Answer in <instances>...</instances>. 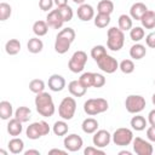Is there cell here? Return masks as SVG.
<instances>
[{
    "label": "cell",
    "mask_w": 155,
    "mask_h": 155,
    "mask_svg": "<svg viewBox=\"0 0 155 155\" xmlns=\"http://www.w3.org/2000/svg\"><path fill=\"white\" fill-rule=\"evenodd\" d=\"M151 102H153V104L155 105V93L153 94V97H151Z\"/></svg>",
    "instance_id": "db71d44e"
},
{
    "label": "cell",
    "mask_w": 155,
    "mask_h": 155,
    "mask_svg": "<svg viewBox=\"0 0 155 155\" xmlns=\"http://www.w3.org/2000/svg\"><path fill=\"white\" fill-rule=\"evenodd\" d=\"M94 25L97 28H105L109 25L110 23V15H105V13H97V16L93 19Z\"/></svg>",
    "instance_id": "d6a6232c"
},
{
    "label": "cell",
    "mask_w": 155,
    "mask_h": 155,
    "mask_svg": "<svg viewBox=\"0 0 155 155\" xmlns=\"http://www.w3.org/2000/svg\"><path fill=\"white\" fill-rule=\"evenodd\" d=\"M27 48L30 53H39L44 48V42L41 39H39V36L31 38V39H29V41L27 44Z\"/></svg>",
    "instance_id": "603a6c76"
},
{
    "label": "cell",
    "mask_w": 155,
    "mask_h": 155,
    "mask_svg": "<svg viewBox=\"0 0 155 155\" xmlns=\"http://www.w3.org/2000/svg\"><path fill=\"white\" fill-rule=\"evenodd\" d=\"M76 111V101L73 97H64L58 107V114L63 120H71Z\"/></svg>",
    "instance_id": "5b68a950"
},
{
    "label": "cell",
    "mask_w": 155,
    "mask_h": 155,
    "mask_svg": "<svg viewBox=\"0 0 155 155\" xmlns=\"http://www.w3.org/2000/svg\"><path fill=\"white\" fill-rule=\"evenodd\" d=\"M54 1L53 0H39V7L42 11H48L52 8Z\"/></svg>",
    "instance_id": "ee69618b"
},
{
    "label": "cell",
    "mask_w": 155,
    "mask_h": 155,
    "mask_svg": "<svg viewBox=\"0 0 155 155\" xmlns=\"http://www.w3.org/2000/svg\"><path fill=\"white\" fill-rule=\"evenodd\" d=\"M29 90H30L33 93H35V94L41 93V92H44V90H45V82H44L41 79H33V80L29 82Z\"/></svg>",
    "instance_id": "836d02e7"
},
{
    "label": "cell",
    "mask_w": 155,
    "mask_h": 155,
    "mask_svg": "<svg viewBox=\"0 0 155 155\" xmlns=\"http://www.w3.org/2000/svg\"><path fill=\"white\" fill-rule=\"evenodd\" d=\"M12 15V7L7 2H1L0 4V21H6L11 17Z\"/></svg>",
    "instance_id": "f35d334b"
},
{
    "label": "cell",
    "mask_w": 155,
    "mask_h": 155,
    "mask_svg": "<svg viewBox=\"0 0 155 155\" xmlns=\"http://www.w3.org/2000/svg\"><path fill=\"white\" fill-rule=\"evenodd\" d=\"M145 98L140 94H130L125 99L126 110L131 114H138L145 108Z\"/></svg>",
    "instance_id": "8992f818"
},
{
    "label": "cell",
    "mask_w": 155,
    "mask_h": 155,
    "mask_svg": "<svg viewBox=\"0 0 155 155\" xmlns=\"http://www.w3.org/2000/svg\"><path fill=\"white\" fill-rule=\"evenodd\" d=\"M33 31L39 38L46 35L47 31H48V24H47V22L46 21H40V19L36 21V22H34V24H33Z\"/></svg>",
    "instance_id": "4316f807"
},
{
    "label": "cell",
    "mask_w": 155,
    "mask_h": 155,
    "mask_svg": "<svg viewBox=\"0 0 155 155\" xmlns=\"http://www.w3.org/2000/svg\"><path fill=\"white\" fill-rule=\"evenodd\" d=\"M58 35H61V36H64V38H67V39H69L71 42L75 40V30L73 29V28H63L59 33H58Z\"/></svg>",
    "instance_id": "60d3db41"
},
{
    "label": "cell",
    "mask_w": 155,
    "mask_h": 155,
    "mask_svg": "<svg viewBox=\"0 0 155 155\" xmlns=\"http://www.w3.org/2000/svg\"><path fill=\"white\" fill-rule=\"evenodd\" d=\"M78 17L82 22H88L94 18V10L90 4H81L78 7Z\"/></svg>",
    "instance_id": "5bb4252c"
},
{
    "label": "cell",
    "mask_w": 155,
    "mask_h": 155,
    "mask_svg": "<svg viewBox=\"0 0 155 155\" xmlns=\"http://www.w3.org/2000/svg\"><path fill=\"white\" fill-rule=\"evenodd\" d=\"M54 4L57 5V7H61V6H64V5H68V0H53Z\"/></svg>",
    "instance_id": "f907efd6"
},
{
    "label": "cell",
    "mask_w": 155,
    "mask_h": 155,
    "mask_svg": "<svg viewBox=\"0 0 155 155\" xmlns=\"http://www.w3.org/2000/svg\"><path fill=\"white\" fill-rule=\"evenodd\" d=\"M68 153V150L65 149V150H61V149H57V148H54V149H51L50 151H48V154L50 155H52V154H62V155H65Z\"/></svg>",
    "instance_id": "c3c4849f"
},
{
    "label": "cell",
    "mask_w": 155,
    "mask_h": 155,
    "mask_svg": "<svg viewBox=\"0 0 155 155\" xmlns=\"http://www.w3.org/2000/svg\"><path fill=\"white\" fill-rule=\"evenodd\" d=\"M93 78H94V73H91V71H87V73H84L81 76H80V81L84 86H86L87 88L88 87H93Z\"/></svg>",
    "instance_id": "ab89813d"
},
{
    "label": "cell",
    "mask_w": 155,
    "mask_h": 155,
    "mask_svg": "<svg viewBox=\"0 0 155 155\" xmlns=\"http://www.w3.org/2000/svg\"><path fill=\"white\" fill-rule=\"evenodd\" d=\"M63 21L64 22H69L73 19V16H74V12H73V8L69 6V5H64V6H61V7H57Z\"/></svg>",
    "instance_id": "74e56055"
},
{
    "label": "cell",
    "mask_w": 155,
    "mask_h": 155,
    "mask_svg": "<svg viewBox=\"0 0 155 155\" xmlns=\"http://www.w3.org/2000/svg\"><path fill=\"white\" fill-rule=\"evenodd\" d=\"M5 51L10 56H15L21 51V42L17 39H10L5 44Z\"/></svg>",
    "instance_id": "484cf974"
},
{
    "label": "cell",
    "mask_w": 155,
    "mask_h": 155,
    "mask_svg": "<svg viewBox=\"0 0 155 155\" xmlns=\"http://www.w3.org/2000/svg\"><path fill=\"white\" fill-rule=\"evenodd\" d=\"M13 115V107L8 101L0 102V117L2 120H10Z\"/></svg>",
    "instance_id": "7402d4cb"
},
{
    "label": "cell",
    "mask_w": 155,
    "mask_h": 155,
    "mask_svg": "<svg viewBox=\"0 0 155 155\" xmlns=\"http://www.w3.org/2000/svg\"><path fill=\"white\" fill-rule=\"evenodd\" d=\"M68 90H69L70 94H73L74 97H82V96H85L87 87L84 86L80 80H73L68 84Z\"/></svg>",
    "instance_id": "e0dca14e"
},
{
    "label": "cell",
    "mask_w": 155,
    "mask_h": 155,
    "mask_svg": "<svg viewBox=\"0 0 155 155\" xmlns=\"http://www.w3.org/2000/svg\"><path fill=\"white\" fill-rule=\"evenodd\" d=\"M107 54V48L103 46V45H96V46H93L92 47V50H91V57L97 62V61H99L103 56H105Z\"/></svg>",
    "instance_id": "d590c367"
},
{
    "label": "cell",
    "mask_w": 155,
    "mask_h": 155,
    "mask_svg": "<svg viewBox=\"0 0 155 155\" xmlns=\"http://www.w3.org/2000/svg\"><path fill=\"white\" fill-rule=\"evenodd\" d=\"M63 144H64V148L68 150V151H78L82 148L84 145V140L82 138L76 134V133H71V134H68L65 136L64 140H63Z\"/></svg>",
    "instance_id": "8fae6325"
},
{
    "label": "cell",
    "mask_w": 155,
    "mask_h": 155,
    "mask_svg": "<svg viewBox=\"0 0 155 155\" xmlns=\"http://www.w3.org/2000/svg\"><path fill=\"white\" fill-rule=\"evenodd\" d=\"M111 140L114 142L115 145L127 147L133 140V132L130 128H126V127L116 128L115 132L111 134Z\"/></svg>",
    "instance_id": "52a82bcc"
},
{
    "label": "cell",
    "mask_w": 155,
    "mask_h": 155,
    "mask_svg": "<svg viewBox=\"0 0 155 155\" xmlns=\"http://www.w3.org/2000/svg\"><path fill=\"white\" fill-rule=\"evenodd\" d=\"M0 154H2V155H7V153H6L5 150H2V149L0 150Z\"/></svg>",
    "instance_id": "11a10c76"
},
{
    "label": "cell",
    "mask_w": 155,
    "mask_h": 155,
    "mask_svg": "<svg viewBox=\"0 0 155 155\" xmlns=\"http://www.w3.org/2000/svg\"><path fill=\"white\" fill-rule=\"evenodd\" d=\"M108 101L104 98H90L84 103V111L90 116L104 113L108 110Z\"/></svg>",
    "instance_id": "3957f363"
},
{
    "label": "cell",
    "mask_w": 155,
    "mask_h": 155,
    "mask_svg": "<svg viewBox=\"0 0 155 155\" xmlns=\"http://www.w3.org/2000/svg\"><path fill=\"white\" fill-rule=\"evenodd\" d=\"M71 41L64 36H61L57 34L56 36V41H54V51L59 54H64L65 52H68V50L70 48Z\"/></svg>",
    "instance_id": "2e32d148"
},
{
    "label": "cell",
    "mask_w": 155,
    "mask_h": 155,
    "mask_svg": "<svg viewBox=\"0 0 155 155\" xmlns=\"http://www.w3.org/2000/svg\"><path fill=\"white\" fill-rule=\"evenodd\" d=\"M110 140H111V134L107 130H97L92 138L93 145L97 148H105L107 145H109Z\"/></svg>",
    "instance_id": "7c38bea8"
},
{
    "label": "cell",
    "mask_w": 155,
    "mask_h": 155,
    "mask_svg": "<svg viewBox=\"0 0 155 155\" xmlns=\"http://www.w3.org/2000/svg\"><path fill=\"white\" fill-rule=\"evenodd\" d=\"M24 155H40V151L35 150V149H29V150L24 151Z\"/></svg>",
    "instance_id": "681fc988"
},
{
    "label": "cell",
    "mask_w": 155,
    "mask_h": 155,
    "mask_svg": "<svg viewBox=\"0 0 155 155\" xmlns=\"http://www.w3.org/2000/svg\"><path fill=\"white\" fill-rule=\"evenodd\" d=\"M85 155H104V150H102V148H97V147H87L84 150Z\"/></svg>",
    "instance_id": "b9f144b4"
},
{
    "label": "cell",
    "mask_w": 155,
    "mask_h": 155,
    "mask_svg": "<svg viewBox=\"0 0 155 155\" xmlns=\"http://www.w3.org/2000/svg\"><path fill=\"white\" fill-rule=\"evenodd\" d=\"M81 128L85 133L87 134H91V133H94L97 130H98V121L93 117H87L82 121V125H81Z\"/></svg>",
    "instance_id": "cb8c5ba5"
},
{
    "label": "cell",
    "mask_w": 155,
    "mask_h": 155,
    "mask_svg": "<svg viewBox=\"0 0 155 155\" xmlns=\"http://www.w3.org/2000/svg\"><path fill=\"white\" fill-rule=\"evenodd\" d=\"M140 23L143 28L145 29H154L155 28V12L151 10H148L140 18Z\"/></svg>",
    "instance_id": "44dd1931"
},
{
    "label": "cell",
    "mask_w": 155,
    "mask_h": 155,
    "mask_svg": "<svg viewBox=\"0 0 155 155\" xmlns=\"http://www.w3.org/2000/svg\"><path fill=\"white\" fill-rule=\"evenodd\" d=\"M148 122L153 126H155V109L150 110L149 114H148Z\"/></svg>",
    "instance_id": "7dc6e473"
},
{
    "label": "cell",
    "mask_w": 155,
    "mask_h": 155,
    "mask_svg": "<svg viewBox=\"0 0 155 155\" xmlns=\"http://www.w3.org/2000/svg\"><path fill=\"white\" fill-rule=\"evenodd\" d=\"M147 138L150 142H155V126L150 125V127H148V130H147Z\"/></svg>",
    "instance_id": "bcb514c9"
},
{
    "label": "cell",
    "mask_w": 155,
    "mask_h": 155,
    "mask_svg": "<svg viewBox=\"0 0 155 155\" xmlns=\"http://www.w3.org/2000/svg\"><path fill=\"white\" fill-rule=\"evenodd\" d=\"M75 4H78V5H81V4H85V0H73Z\"/></svg>",
    "instance_id": "f5cc1de1"
},
{
    "label": "cell",
    "mask_w": 155,
    "mask_h": 155,
    "mask_svg": "<svg viewBox=\"0 0 155 155\" xmlns=\"http://www.w3.org/2000/svg\"><path fill=\"white\" fill-rule=\"evenodd\" d=\"M87 63V54L85 51H75L68 62V68L73 73H81Z\"/></svg>",
    "instance_id": "ba28073f"
},
{
    "label": "cell",
    "mask_w": 155,
    "mask_h": 155,
    "mask_svg": "<svg viewBox=\"0 0 155 155\" xmlns=\"http://www.w3.org/2000/svg\"><path fill=\"white\" fill-rule=\"evenodd\" d=\"M22 121H19L18 119L13 117V119H10L8 120V124H7V132L10 136H13V137H17L22 133L23 131V126H22Z\"/></svg>",
    "instance_id": "d6986e66"
},
{
    "label": "cell",
    "mask_w": 155,
    "mask_h": 155,
    "mask_svg": "<svg viewBox=\"0 0 155 155\" xmlns=\"http://www.w3.org/2000/svg\"><path fill=\"white\" fill-rule=\"evenodd\" d=\"M147 54V48H145V46L144 45H142V44H139V42H136L134 45H132L131 46V48H130V56H131V58H133V59H142L144 56Z\"/></svg>",
    "instance_id": "ffe728a7"
},
{
    "label": "cell",
    "mask_w": 155,
    "mask_h": 155,
    "mask_svg": "<svg viewBox=\"0 0 155 155\" xmlns=\"http://www.w3.org/2000/svg\"><path fill=\"white\" fill-rule=\"evenodd\" d=\"M144 35H145V31L143 27H132V29L130 30V38L134 42H139L144 38Z\"/></svg>",
    "instance_id": "e575fe53"
},
{
    "label": "cell",
    "mask_w": 155,
    "mask_h": 155,
    "mask_svg": "<svg viewBox=\"0 0 155 155\" xmlns=\"http://www.w3.org/2000/svg\"><path fill=\"white\" fill-rule=\"evenodd\" d=\"M130 124H131V127L133 130H136V131H143V130H145V126L148 124V120H145V117L142 116V115H136V116H133L131 119Z\"/></svg>",
    "instance_id": "f1b7e54d"
},
{
    "label": "cell",
    "mask_w": 155,
    "mask_h": 155,
    "mask_svg": "<svg viewBox=\"0 0 155 155\" xmlns=\"http://www.w3.org/2000/svg\"><path fill=\"white\" fill-rule=\"evenodd\" d=\"M50 133V126L46 121H36L30 124L27 130H25V134L29 139H39L42 136H46Z\"/></svg>",
    "instance_id": "277c9868"
},
{
    "label": "cell",
    "mask_w": 155,
    "mask_h": 155,
    "mask_svg": "<svg viewBox=\"0 0 155 155\" xmlns=\"http://www.w3.org/2000/svg\"><path fill=\"white\" fill-rule=\"evenodd\" d=\"M105 85V78L102 75V74H98V73H94V78H93V87H103Z\"/></svg>",
    "instance_id": "7bdbcfd3"
},
{
    "label": "cell",
    "mask_w": 155,
    "mask_h": 155,
    "mask_svg": "<svg viewBox=\"0 0 155 155\" xmlns=\"http://www.w3.org/2000/svg\"><path fill=\"white\" fill-rule=\"evenodd\" d=\"M125 44V34L120 28L111 27L107 33V47L111 51H120Z\"/></svg>",
    "instance_id": "7a4b0ae2"
},
{
    "label": "cell",
    "mask_w": 155,
    "mask_h": 155,
    "mask_svg": "<svg viewBox=\"0 0 155 155\" xmlns=\"http://www.w3.org/2000/svg\"><path fill=\"white\" fill-rule=\"evenodd\" d=\"M154 84H155V80H154Z\"/></svg>",
    "instance_id": "9f6ffc18"
},
{
    "label": "cell",
    "mask_w": 155,
    "mask_h": 155,
    "mask_svg": "<svg viewBox=\"0 0 155 155\" xmlns=\"http://www.w3.org/2000/svg\"><path fill=\"white\" fill-rule=\"evenodd\" d=\"M145 42H147V46L155 48V31H150L145 36Z\"/></svg>",
    "instance_id": "f6af8a7d"
},
{
    "label": "cell",
    "mask_w": 155,
    "mask_h": 155,
    "mask_svg": "<svg viewBox=\"0 0 155 155\" xmlns=\"http://www.w3.org/2000/svg\"><path fill=\"white\" fill-rule=\"evenodd\" d=\"M97 11L98 13L111 15L114 11V2L111 0H101L97 5Z\"/></svg>",
    "instance_id": "f546056e"
},
{
    "label": "cell",
    "mask_w": 155,
    "mask_h": 155,
    "mask_svg": "<svg viewBox=\"0 0 155 155\" xmlns=\"http://www.w3.org/2000/svg\"><path fill=\"white\" fill-rule=\"evenodd\" d=\"M97 65L102 71L107 74H113L119 69V62L116 61V58H114L108 53L103 56L99 61H97Z\"/></svg>",
    "instance_id": "9c48e42d"
},
{
    "label": "cell",
    "mask_w": 155,
    "mask_h": 155,
    "mask_svg": "<svg viewBox=\"0 0 155 155\" xmlns=\"http://www.w3.org/2000/svg\"><path fill=\"white\" fill-rule=\"evenodd\" d=\"M48 88L53 92H61L65 87V79L62 75L53 74L48 78Z\"/></svg>",
    "instance_id": "9a60e30c"
},
{
    "label": "cell",
    "mask_w": 155,
    "mask_h": 155,
    "mask_svg": "<svg viewBox=\"0 0 155 155\" xmlns=\"http://www.w3.org/2000/svg\"><path fill=\"white\" fill-rule=\"evenodd\" d=\"M132 145H133V151L138 155H151L154 151L153 145L148 140H145L140 137L133 138Z\"/></svg>",
    "instance_id": "30bf717a"
},
{
    "label": "cell",
    "mask_w": 155,
    "mask_h": 155,
    "mask_svg": "<svg viewBox=\"0 0 155 155\" xmlns=\"http://www.w3.org/2000/svg\"><path fill=\"white\" fill-rule=\"evenodd\" d=\"M30 115H31V110L28 107H18L16 109V111H15V117L18 119L22 122L29 121Z\"/></svg>",
    "instance_id": "4dcf8cb0"
},
{
    "label": "cell",
    "mask_w": 155,
    "mask_h": 155,
    "mask_svg": "<svg viewBox=\"0 0 155 155\" xmlns=\"http://www.w3.org/2000/svg\"><path fill=\"white\" fill-rule=\"evenodd\" d=\"M148 11V7L143 2H134L131 8H130V16L132 17V19L136 21H140V18L143 17V15Z\"/></svg>",
    "instance_id": "ac0fdd59"
},
{
    "label": "cell",
    "mask_w": 155,
    "mask_h": 155,
    "mask_svg": "<svg viewBox=\"0 0 155 155\" xmlns=\"http://www.w3.org/2000/svg\"><path fill=\"white\" fill-rule=\"evenodd\" d=\"M119 69L124 74H131L134 70V63H133L132 59H122L119 63Z\"/></svg>",
    "instance_id": "8d00e7d4"
},
{
    "label": "cell",
    "mask_w": 155,
    "mask_h": 155,
    "mask_svg": "<svg viewBox=\"0 0 155 155\" xmlns=\"http://www.w3.org/2000/svg\"><path fill=\"white\" fill-rule=\"evenodd\" d=\"M35 107H36V111L45 117H50L54 114L56 111V107L52 99V96L47 92H41L38 93L35 97Z\"/></svg>",
    "instance_id": "6da1fadb"
},
{
    "label": "cell",
    "mask_w": 155,
    "mask_h": 155,
    "mask_svg": "<svg viewBox=\"0 0 155 155\" xmlns=\"http://www.w3.org/2000/svg\"><path fill=\"white\" fill-rule=\"evenodd\" d=\"M68 130H69V126L68 124L65 122V120H59V121H56L52 126V131L56 136L58 137H62V136H65L68 133Z\"/></svg>",
    "instance_id": "83f0119b"
},
{
    "label": "cell",
    "mask_w": 155,
    "mask_h": 155,
    "mask_svg": "<svg viewBox=\"0 0 155 155\" xmlns=\"http://www.w3.org/2000/svg\"><path fill=\"white\" fill-rule=\"evenodd\" d=\"M119 155H131V151H128V150H121V151H119Z\"/></svg>",
    "instance_id": "816d5d0a"
},
{
    "label": "cell",
    "mask_w": 155,
    "mask_h": 155,
    "mask_svg": "<svg viewBox=\"0 0 155 155\" xmlns=\"http://www.w3.org/2000/svg\"><path fill=\"white\" fill-rule=\"evenodd\" d=\"M117 23H119V28L122 30V31H126V30H131L132 29V17L128 16V15H121L117 19Z\"/></svg>",
    "instance_id": "1f68e13d"
},
{
    "label": "cell",
    "mask_w": 155,
    "mask_h": 155,
    "mask_svg": "<svg viewBox=\"0 0 155 155\" xmlns=\"http://www.w3.org/2000/svg\"><path fill=\"white\" fill-rule=\"evenodd\" d=\"M8 149H10V151L12 154H21V153H23V149H24L23 139L18 138V137H13L8 142Z\"/></svg>",
    "instance_id": "d4e9b609"
},
{
    "label": "cell",
    "mask_w": 155,
    "mask_h": 155,
    "mask_svg": "<svg viewBox=\"0 0 155 155\" xmlns=\"http://www.w3.org/2000/svg\"><path fill=\"white\" fill-rule=\"evenodd\" d=\"M46 22H47L48 27H51L53 29H61L63 27V23H64L58 8L57 10H51L48 12V15L46 17Z\"/></svg>",
    "instance_id": "4fadbf2b"
}]
</instances>
